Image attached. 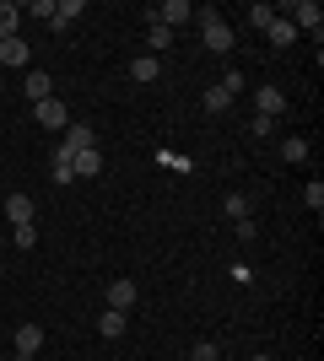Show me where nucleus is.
I'll list each match as a JSON object with an SVG mask.
<instances>
[{
    "label": "nucleus",
    "instance_id": "1",
    "mask_svg": "<svg viewBox=\"0 0 324 361\" xmlns=\"http://www.w3.org/2000/svg\"><path fill=\"white\" fill-rule=\"evenodd\" d=\"M200 38H205V49H211V54H232V44H238V32L227 27V22H222V11H211V6H200Z\"/></svg>",
    "mask_w": 324,
    "mask_h": 361
},
{
    "label": "nucleus",
    "instance_id": "2",
    "mask_svg": "<svg viewBox=\"0 0 324 361\" xmlns=\"http://www.w3.org/2000/svg\"><path fill=\"white\" fill-rule=\"evenodd\" d=\"M189 16H195V6H189V0H162V6H152V11H146V27L157 22V27L173 32V27H184Z\"/></svg>",
    "mask_w": 324,
    "mask_h": 361
},
{
    "label": "nucleus",
    "instance_id": "3",
    "mask_svg": "<svg viewBox=\"0 0 324 361\" xmlns=\"http://www.w3.org/2000/svg\"><path fill=\"white\" fill-rule=\"evenodd\" d=\"M32 119L44 124V130H60V135H65V124H71V108H65L60 97H44V103H32Z\"/></svg>",
    "mask_w": 324,
    "mask_h": 361
},
{
    "label": "nucleus",
    "instance_id": "4",
    "mask_svg": "<svg viewBox=\"0 0 324 361\" xmlns=\"http://www.w3.org/2000/svg\"><path fill=\"white\" fill-rule=\"evenodd\" d=\"M11 350H16V361H32L38 350H44V329H38V324H22L16 340H11Z\"/></svg>",
    "mask_w": 324,
    "mask_h": 361
},
{
    "label": "nucleus",
    "instance_id": "5",
    "mask_svg": "<svg viewBox=\"0 0 324 361\" xmlns=\"http://www.w3.org/2000/svg\"><path fill=\"white\" fill-rule=\"evenodd\" d=\"M287 11H292V27H303V32H313V38H319V22H324L319 0H297V6H287Z\"/></svg>",
    "mask_w": 324,
    "mask_h": 361
},
{
    "label": "nucleus",
    "instance_id": "6",
    "mask_svg": "<svg viewBox=\"0 0 324 361\" xmlns=\"http://www.w3.org/2000/svg\"><path fill=\"white\" fill-rule=\"evenodd\" d=\"M92 124H65V135H60V151L65 157H76V151H92Z\"/></svg>",
    "mask_w": 324,
    "mask_h": 361
},
{
    "label": "nucleus",
    "instance_id": "7",
    "mask_svg": "<svg viewBox=\"0 0 324 361\" xmlns=\"http://www.w3.org/2000/svg\"><path fill=\"white\" fill-rule=\"evenodd\" d=\"M254 108H260V119H276V114H287V97H281V87H270V81H265V87L254 92Z\"/></svg>",
    "mask_w": 324,
    "mask_h": 361
},
{
    "label": "nucleus",
    "instance_id": "8",
    "mask_svg": "<svg viewBox=\"0 0 324 361\" xmlns=\"http://www.w3.org/2000/svg\"><path fill=\"white\" fill-rule=\"evenodd\" d=\"M136 281H108V307H114V313H130V307H136Z\"/></svg>",
    "mask_w": 324,
    "mask_h": 361
},
{
    "label": "nucleus",
    "instance_id": "9",
    "mask_svg": "<svg viewBox=\"0 0 324 361\" xmlns=\"http://www.w3.org/2000/svg\"><path fill=\"white\" fill-rule=\"evenodd\" d=\"M32 54H28V44H22V32L16 38H0V65H11V71H22Z\"/></svg>",
    "mask_w": 324,
    "mask_h": 361
},
{
    "label": "nucleus",
    "instance_id": "10",
    "mask_svg": "<svg viewBox=\"0 0 324 361\" xmlns=\"http://www.w3.org/2000/svg\"><path fill=\"white\" fill-rule=\"evenodd\" d=\"M6 221L11 226H32V200L28 195H6Z\"/></svg>",
    "mask_w": 324,
    "mask_h": 361
},
{
    "label": "nucleus",
    "instance_id": "11",
    "mask_svg": "<svg viewBox=\"0 0 324 361\" xmlns=\"http://www.w3.org/2000/svg\"><path fill=\"white\" fill-rule=\"evenodd\" d=\"M81 11H87V0H60V6H54V16H49V27H54V32H65V27H71V22H76Z\"/></svg>",
    "mask_w": 324,
    "mask_h": 361
},
{
    "label": "nucleus",
    "instance_id": "12",
    "mask_svg": "<svg viewBox=\"0 0 324 361\" xmlns=\"http://www.w3.org/2000/svg\"><path fill=\"white\" fill-rule=\"evenodd\" d=\"M71 167H76V178H97V173H103V151H76V157H71Z\"/></svg>",
    "mask_w": 324,
    "mask_h": 361
},
{
    "label": "nucleus",
    "instance_id": "13",
    "mask_svg": "<svg viewBox=\"0 0 324 361\" xmlns=\"http://www.w3.org/2000/svg\"><path fill=\"white\" fill-rule=\"evenodd\" d=\"M200 108H205V114H227V108H232V92H227V87H222V81H216V87H205V97H200Z\"/></svg>",
    "mask_w": 324,
    "mask_h": 361
},
{
    "label": "nucleus",
    "instance_id": "14",
    "mask_svg": "<svg viewBox=\"0 0 324 361\" xmlns=\"http://www.w3.org/2000/svg\"><path fill=\"white\" fill-rule=\"evenodd\" d=\"M16 27H22V6H16V0H0V38H16Z\"/></svg>",
    "mask_w": 324,
    "mask_h": 361
},
{
    "label": "nucleus",
    "instance_id": "15",
    "mask_svg": "<svg viewBox=\"0 0 324 361\" xmlns=\"http://www.w3.org/2000/svg\"><path fill=\"white\" fill-rule=\"evenodd\" d=\"M22 87H28V97H32V103H44V97H54V81H49L44 71H28V81H22Z\"/></svg>",
    "mask_w": 324,
    "mask_h": 361
},
{
    "label": "nucleus",
    "instance_id": "16",
    "mask_svg": "<svg viewBox=\"0 0 324 361\" xmlns=\"http://www.w3.org/2000/svg\"><path fill=\"white\" fill-rule=\"evenodd\" d=\"M124 318H130V313H114V307H103V318H97V334H103V340H119V334H124Z\"/></svg>",
    "mask_w": 324,
    "mask_h": 361
},
{
    "label": "nucleus",
    "instance_id": "17",
    "mask_svg": "<svg viewBox=\"0 0 324 361\" xmlns=\"http://www.w3.org/2000/svg\"><path fill=\"white\" fill-rule=\"evenodd\" d=\"M265 32H270V44H276V49H287V44H292V38H297V27H292V22H287V16H276V22H270V27H265Z\"/></svg>",
    "mask_w": 324,
    "mask_h": 361
},
{
    "label": "nucleus",
    "instance_id": "18",
    "mask_svg": "<svg viewBox=\"0 0 324 361\" xmlns=\"http://www.w3.org/2000/svg\"><path fill=\"white\" fill-rule=\"evenodd\" d=\"M54 183H76V167H71V157L60 146H54Z\"/></svg>",
    "mask_w": 324,
    "mask_h": 361
},
{
    "label": "nucleus",
    "instance_id": "19",
    "mask_svg": "<svg viewBox=\"0 0 324 361\" xmlns=\"http://www.w3.org/2000/svg\"><path fill=\"white\" fill-rule=\"evenodd\" d=\"M146 44H152L157 54H168V49H173V32H168V27H157V22H152V27H146Z\"/></svg>",
    "mask_w": 324,
    "mask_h": 361
},
{
    "label": "nucleus",
    "instance_id": "20",
    "mask_svg": "<svg viewBox=\"0 0 324 361\" xmlns=\"http://www.w3.org/2000/svg\"><path fill=\"white\" fill-rule=\"evenodd\" d=\"M130 75H136V81H157L162 65H157V60H130Z\"/></svg>",
    "mask_w": 324,
    "mask_h": 361
},
{
    "label": "nucleus",
    "instance_id": "21",
    "mask_svg": "<svg viewBox=\"0 0 324 361\" xmlns=\"http://www.w3.org/2000/svg\"><path fill=\"white\" fill-rule=\"evenodd\" d=\"M281 157H287V162H303V157H308V140H303V135L281 140Z\"/></svg>",
    "mask_w": 324,
    "mask_h": 361
},
{
    "label": "nucleus",
    "instance_id": "22",
    "mask_svg": "<svg viewBox=\"0 0 324 361\" xmlns=\"http://www.w3.org/2000/svg\"><path fill=\"white\" fill-rule=\"evenodd\" d=\"M276 16H281L276 6H248V22H254V27H260V32L270 27V22H276Z\"/></svg>",
    "mask_w": 324,
    "mask_h": 361
},
{
    "label": "nucleus",
    "instance_id": "23",
    "mask_svg": "<svg viewBox=\"0 0 324 361\" xmlns=\"http://www.w3.org/2000/svg\"><path fill=\"white\" fill-rule=\"evenodd\" d=\"M222 211H227V221H244V216H248V200L244 195H227V200H222Z\"/></svg>",
    "mask_w": 324,
    "mask_h": 361
},
{
    "label": "nucleus",
    "instance_id": "24",
    "mask_svg": "<svg viewBox=\"0 0 324 361\" xmlns=\"http://www.w3.org/2000/svg\"><path fill=\"white\" fill-rule=\"evenodd\" d=\"M232 238H238V243H254V238H260V226H254V216H244V221H232Z\"/></svg>",
    "mask_w": 324,
    "mask_h": 361
},
{
    "label": "nucleus",
    "instance_id": "25",
    "mask_svg": "<svg viewBox=\"0 0 324 361\" xmlns=\"http://www.w3.org/2000/svg\"><path fill=\"white\" fill-rule=\"evenodd\" d=\"M303 200H308V211H313V216H319V211H324V183H319V178H313V183H308V189H303Z\"/></svg>",
    "mask_w": 324,
    "mask_h": 361
},
{
    "label": "nucleus",
    "instance_id": "26",
    "mask_svg": "<svg viewBox=\"0 0 324 361\" xmlns=\"http://www.w3.org/2000/svg\"><path fill=\"white\" fill-rule=\"evenodd\" d=\"M189 361H222V350H216V345H211V340H200V345L189 350Z\"/></svg>",
    "mask_w": 324,
    "mask_h": 361
},
{
    "label": "nucleus",
    "instance_id": "27",
    "mask_svg": "<svg viewBox=\"0 0 324 361\" xmlns=\"http://www.w3.org/2000/svg\"><path fill=\"white\" fill-rule=\"evenodd\" d=\"M11 243H16V248H32V243H38V232H32V226H11Z\"/></svg>",
    "mask_w": 324,
    "mask_h": 361
},
{
    "label": "nucleus",
    "instance_id": "28",
    "mask_svg": "<svg viewBox=\"0 0 324 361\" xmlns=\"http://www.w3.org/2000/svg\"><path fill=\"white\" fill-rule=\"evenodd\" d=\"M22 11H32V16H44V22H49V16H54V0H32V6H22Z\"/></svg>",
    "mask_w": 324,
    "mask_h": 361
},
{
    "label": "nucleus",
    "instance_id": "29",
    "mask_svg": "<svg viewBox=\"0 0 324 361\" xmlns=\"http://www.w3.org/2000/svg\"><path fill=\"white\" fill-rule=\"evenodd\" d=\"M248 361H270V356H248Z\"/></svg>",
    "mask_w": 324,
    "mask_h": 361
}]
</instances>
